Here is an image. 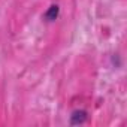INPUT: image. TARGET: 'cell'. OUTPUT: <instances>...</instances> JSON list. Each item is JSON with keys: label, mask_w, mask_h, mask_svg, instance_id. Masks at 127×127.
Segmentation results:
<instances>
[{"label": "cell", "mask_w": 127, "mask_h": 127, "mask_svg": "<svg viewBox=\"0 0 127 127\" xmlns=\"http://www.w3.org/2000/svg\"><path fill=\"white\" fill-rule=\"evenodd\" d=\"M57 15H58V6H51L49 11L45 14V18H46L48 21H52V20H55Z\"/></svg>", "instance_id": "2"}, {"label": "cell", "mask_w": 127, "mask_h": 127, "mask_svg": "<svg viewBox=\"0 0 127 127\" xmlns=\"http://www.w3.org/2000/svg\"><path fill=\"white\" fill-rule=\"evenodd\" d=\"M85 118H87V114H85L84 111H76V112H73V115H72V120H70V123H72V124L84 123V121H85Z\"/></svg>", "instance_id": "1"}]
</instances>
